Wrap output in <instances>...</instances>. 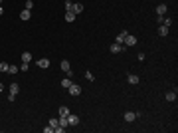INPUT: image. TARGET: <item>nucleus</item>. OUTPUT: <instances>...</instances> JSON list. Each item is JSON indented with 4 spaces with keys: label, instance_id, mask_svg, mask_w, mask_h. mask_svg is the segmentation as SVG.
<instances>
[{
    "label": "nucleus",
    "instance_id": "f257e3e1",
    "mask_svg": "<svg viewBox=\"0 0 178 133\" xmlns=\"http://www.w3.org/2000/svg\"><path fill=\"white\" fill-rule=\"evenodd\" d=\"M59 68H61V72L67 73V78H73V70H71V66H69V62H67V60H61Z\"/></svg>",
    "mask_w": 178,
    "mask_h": 133
},
{
    "label": "nucleus",
    "instance_id": "f03ea898",
    "mask_svg": "<svg viewBox=\"0 0 178 133\" xmlns=\"http://www.w3.org/2000/svg\"><path fill=\"white\" fill-rule=\"evenodd\" d=\"M137 44V36H133V34H127L125 36V42H123V46H135Z\"/></svg>",
    "mask_w": 178,
    "mask_h": 133
},
{
    "label": "nucleus",
    "instance_id": "7ed1b4c3",
    "mask_svg": "<svg viewBox=\"0 0 178 133\" xmlns=\"http://www.w3.org/2000/svg\"><path fill=\"white\" fill-rule=\"evenodd\" d=\"M67 89H69V95H79V93H81V87H79L77 84H73V81H71V86L67 87Z\"/></svg>",
    "mask_w": 178,
    "mask_h": 133
},
{
    "label": "nucleus",
    "instance_id": "20e7f679",
    "mask_svg": "<svg viewBox=\"0 0 178 133\" xmlns=\"http://www.w3.org/2000/svg\"><path fill=\"white\" fill-rule=\"evenodd\" d=\"M127 81H129L131 86H137L138 81H141V78H138L137 73H129V76H127Z\"/></svg>",
    "mask_w": 178,
    "mask_h": 133
},
{
    "label": "nucleus",
    "instance_id": "39448f33",
    "mask_svg": "<svg viewBox=\"0 0 178 133\" xmlns=\"http://www.w3.org/2000/svg\"><path fill=\"white\" fill-rule=\"evenodd\" d=\"M36 66L42 68V70H46V68H50V60H48V58H40V60L36 62Z\"/></svg>",
    "mask_w": 178,
    "mask_h": 133
},
{
    "label": "nucleus",
    "instance_id": "423d86ee",
    "mask_svg": "<svg viewBox=\"0 0 178 133\" xmlns=\"http://www.w3.org/2000/svg\"><path fill=\"white\" fill-rule=\"evenodd\" d=\"M123 50H125V46H123V44H117V42H115V44H111V54H121Z\"/></svg>",
    "mask_w": 178,
    "mask_h": 133
},
{
    "label": "nucleus",
    "instance_id": "0eeeda50",
    "mask_svg": "<svg viewBox=\"0 0 178 133\" xmlns=\"http://www.w3.org/2000/svg\"><path fill=\"white\" fill-rule=\"evenodd\" d=\"M67 123H69V125H77V123H79V117H77V115H73V113H69V115H67Z\"/></svg>",
    "mask_w": 178,
    "mask_h": 133
},
{
    "label": "nucleus",
    "instance_id": "6e6552de",
    "mask_svg": "<svg viewBox=\"0 0 178 133\" xmlns=\"http://www.w3.org/2000/svg\"><path fill=\"white\" fill-rule=\"evenodd\" d=\"M137 119V111H127L125 113V121L127 123H131V121H135Z\"/></svg>",
    "mask_w": 178,
    "mask_h": 133
},
{
    "label": "nucleus",
    "instance_id": "1a4fd4ad",
    "mask_svg": "<svg viewBox=\"0 0 178 133\" xmlns=\"http://www.w3.org/2000/svg\"><path fill=\"white\" fill-rule=\"evenodd\" d=\"M71 12L75 14V16H79V14L83 12V4H79V2H77V4H73V6H71Z\"/></svg>",
    "mask_w": 178,
    "mask_h": 133
},
{
    "label": "nucleus",
    "instance_id": "9d476101",
    "mask_svg": "<svg viewBox=\"0 0 178 133\" xmlns=\"http://www.w3.org/2000/svg\"><path fill=\"white\" fill-rule=\"evenodd\" d=\"M166 10H168V6H166V4H158V6H156V16H164Z\"/></svg>",
    "mask_w": 178,
    "mask_h": 133
},
{
    "label": "nucleus",
    "instance_id": "9b49d317",
    "mask_svg": "<svg viewBox=\"0 0 178 133\" xmlns=\"http://www.w3.org/2000/svg\"><path fill=\"white\" fill-rule=\"evenodd\" d=\"M30 16H32V10H26V8H24V10L20 12V18H22L24 22H26V20H30Z\"/></svg>",
    "mask_w": 178,
    "mask_h": 133
},
{
    "label": "nucleus",
    "instance_id": "f8f14e48",
    "mask_svg": "<svg viewBox=\"0 0 178 133\" xmlns=\"http://www.w3.org/2000/svg\"><path fill=\"white\" fill-rule=\"evenodd\" d=\"M168 32H170V28H168V26H164V24H160V26H158V36H166Z\"/></svg>",
    "mask_w": 178,
    "mask_h": 133
},
{
    "label": "nucleus",
    "instance_id": "ddd939ff",
    "mask_svg": "<svg viewBox=\"0 0 178 133\" xmlns=\"http://www.w3.org/2000/svg\"><path fill=\"white\" fill-rule=\"evenodd\" d=\"M58 111H59V115H61V117H67V115L71 113V111H69V107H66V105H61Z\"/></svg>",
    "mask_w": 178,
    "mask_h": 133
},
{
    "label": "nucleus",
    "instance_id": "4468645a",
    "mask_svg": "<svg viewBox=\"0 0 178 133\" xmlns=\"http://www.w3.org/2000/svg\"><path fill=\"white\" fill-rule=\"evenodd\" d=\"M22 62H24V64H30V62H32V54L30 52H22Z\"/></svg>",
    "mask_w": 178,
    "mask_h": 133
},
{
    "label": "nucleus",
    "instance_id": "2eb2a0df",
    "mask_svg": "<svg viewBox=\"0 0 178 133\" xmlns=\"http://www.w3.org/2000/svg\"><path fill=\"white\" fill-rule=\"evenodd\" d=\"M18 92H20V86L16 84V81H12V84H10V93H14V95H18Z\"/></svg>",
    "mask_w": 178,
    "mask_h": 133
},
{
    "label": "nucleus",
    "instance_id": "dca6fc26",
    "mask_svg": "<svg viewBox=\"0 0 178 133\" xmlns=\"http://www.w3.org/2000/svg\"><path fill=\"white\" fill-rule=\"evenodd\" d=\"M164 97H166V101H176V89L174 92H168Z\"/></svg>",
    "mask_w": 178,
    "mask_h": 133
},
{
    "label": "nucleus",
    "instance_id": "f3484780",
    "mask_svg": "<svg viewBox=\"0 0 178 133\" xmlns=\"http://www.w3.org/2000/svg\"><path fill=\"white\" fill-rule=\"evenodd\" d=\"M58 125H59V127H63V129H66V127L69 125V123H67V117H61V115H59V119H58Z\"/></svg>",
    "mask_w": 178,
    "mask_h": 133
},
{
    "label": "nucleus",
    "instance_id": "a211bd4d",
    "mask_svg": "<svg viewBox=\"0 0 178 133\" xmlns=\"http://www.w3.org/2000/svg\"><path fill=\"white\" fill-rule=\"evenodd\" d=\"M127 34H129V32H119L117 34V44H123V42H125V36H127Z\"/></svg>",
    "mask_w": 178,
    "mask_h": 133
},
{
    "label": "nucleus",
    "instance_id": "6ab92c4d",
    "mask_svg": "<svg viewBox=\"0 0 178 133\" xmlns=\"http://www.w3.org/2000/svg\"><path fill=\"white\" fill-rule=\"evenodd\" d=\"M73 20H75V14H73L71 10H67L66 12V22H73Z\"/></svg>",
    "mask_w": 178,
    "mask_h": 133
},
{
    "label": "nucleus",
    "instance_id": "aec40b11",
    "mask_svg": "<svg viewBox=\"0 0 178 133\" xmlns=\"http://www.w3.org/2000/svg\"><path fill=\"white\" fill-rule=\"evenodd\" d=\"M18 72H20L18 66H14V64H10V66H8V73H18Z\"/></svg>",
    "mask_w": 178,
    "mask_h": 133
},
{
    "label": "nucleus",
    "instance_id": "412c9836",
    "mask_svg": "<svg viewBox=\"0 0 178 133\" xmlns=\"http://www.w3.org/2000/svg\"><path fill=\"white\" fill-rule=\"evenodd\" d=\"M69 86H71V78H67V80H61V87H66V89H67Z\"/></svg>",
    "mask_w": 178,
    "mask_h": 133
},
{
    "label": "nucleus",
    "instance_id": "4be33fe9",
    "mask_svg": "<svg viewBox=\"0 0 178 133\" xmlns=\"http://www.w3.org/2000/svg\"><path fill=\"white\" fill-rule=\"evenodd\" d=\"M24 8H26V10H32V8H34V2H32V0H26V2H24Z\"/></svg>",
    "mask_w": 178,
    "mask_h": 133
},
{
    "label": "nucleus",
    "instance_id": "5701e85b",
    "mask_svg": "<svg viewBox=\"0 0 178 133\" xmlns=\"http://www.w3.org/2000/svg\"><path fill=\"white\" fill-rule=\"evenodd\" d=\"M8 66H10V64H6V62H0V72H8Z\"/></svg>",
    "mask_w": 178,
    "mask_h": 133
},
{
    "label": "nucleus",
    "instance_id": "b1692460",
    "mask_svg": "<svg viewBox=\"0 0 178 133\" xmlns=\"http://www.w3.org/2000/svg\"><path fill=\"white\" fill-rule=\"evenodd\" d=\"M162 24L170 28V26H172V18H166V16H164V20H162Z\"/></svg>",
    "mask_w": 178,
    "mask_h": 133
},
{
    "label": "nucleus",
    "instance_id": "393cba45",
    "mask_svg": "<svg viewBox=\"0 0 178 133\" xmlns=\"http://www.w3.org/2000/svg\"><path fill=\"white\" fill-rule=\"evenodd\" d=\"M28 68H30V64H24V62H22V66H20V72H28Z\"/></svg>",
    "mask_w": 178,
    "mask_h": 133
},
{
    "label": "nucleus",
    "instance_id": "a878e982",
    "mask_svg": "<svg viewBox=\"0 0 178 133\" xmlns=\"http://www.w3.org/2000/svg\"><path fill=\"white\" fill-rule=\"evenodd\" d=\"M85 80L93 81V80H95V78H93V73H91V72H85Z\"/></svg>",
    "mask_w": 178,
    "mask_h": 133
},
{
    "label": "nucleus",
    "instance_id": "bb28decb",
    "mask_svg": "<svg viewBox=\"0 0 178 133\" xmlns=\"http://www.w3.org/2000/svg\"><path fill=\"white\" fill-rule=\"evenodd\" d=\"M53 131V127L52 125H48V127H44V133H52Z\"/></svg>",
    "mask_w": 178,
    "mask_h": 133
},
{
    "label": "nucleus",
    "instance_id": "cd10ccee",
    "mask_svg": "<svg viewBox=\"0 0 178 133\" xmlns=\"http://www.w3.org/2000/svg\"><path fill=\"white\" fill-rule=\"evenodd\" d=\"M53 131H55V133H63V127L58 125V127H53Z\"/></svg>",
    "mask_w": 178,
    "mask_h": 133
},
{
    "label": "nucleus",
    "instance_id": "c85d7f7f",
    "mask_svg": "<svg viewBox=\"0 0 178 133\" xmlns=\"http://www.w3.org/2000/svg\"><path fill=\"white\" fill-rule=\"evenodd\" d=\"M50 125H52V127H58V119H50Z\"/></svg>",
    "mask_w": 178,
    "mask_h": 133
},
{
    "label": "nucleus",
    "instance_id": "c756f323",
    "mask_svg": "<svg viewBox=\"0 0 178 133\" xmlns=\"http://www.w3.org/2000/svg\"><path fill=\"white\" fill-rule=\"evenodd\" d=\"M2 89H4V84H2V81H0V93H2Z\"/></svg>",
    "mask_w": 178,
    "mask_h": 133
},
{
    "label": "nucleus",
    "instance_id": "7c9ffc66",
    "mask_svg": "<svg viewBox=\"0 0 178 133\" xmlns=\"http://www.w3.org/2000/svg\"><path fill=\"white\" fill-rule=\"evenodd\" d=\"M2 14H4V8H2V6H0V16H2Z\"/></svg>",
    "mask_w": 178,
    "mask_h": 133
},
{
    "label": "nucleus",
    "instance_id": "2f4dec72",
    "mask_svg": "<svg viewBox=\"0 0 178 133\" xmlns=\"http://www.w3.org/2000/svg\"><path fill=\"white\" fill-rule=\"evenodd\" d=\"M0 2H2V0H0Z\"/></svg>",
    "mask_w": 178,
    "mask_h": 133
}]
</instances>
